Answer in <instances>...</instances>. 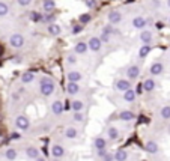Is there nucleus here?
<instances>
[{
  "label": "nucleus",
  "mask_w": 170,
  "mask_h": 161,
  "mask_svg": "<svg viewBox=\"0 0 170 161\" xmlns=\"http://www.w3.org/2000/svg\"><path fill=\"white\" fill-rule=\"evenodd\" d=\"M39 84H41V93H42L44 96H50L53 92H54V83L53 80H50V79H47V77H42L41 81H39Z\"/></svg>",
  "instance_id": "nucleus-1"
},
{
  "label": "nucleus",
  "mask_w": 170,
  "mask_h": 161,
  "mask_svg": "<svg viewBox=\"0 0 170 161\" xmlns=\"http://www.w3.org/2000/svg\"><path fill=\"white\" fill-rule=\"evenodd\" d=\"M9 44H11L12 47H15V48H20V47L24 45V36L20 35V33H14V35H11V38H9Z\"/></svg>",
  "instance_id": "nucleus-2"
},
{
  "label": "nucleus",
  "mask_w": 170,
  "mask_h": 161,
  "mask_svg": "<svg viewBox=\"0 0 170 161\" xmlns=\"http://www.w3.org/2000/svg\"><path fill=\"white\" fill-rule=\"evenodd\" d=\"M15 125H17V128H20V129H27L29 126H30V121H29V118L27 116H18L17 119H15Z\"/></svg>",
  "instance_id": "nucleus-3"
},
{
  "label": "nucleus",
  "mask_w": 170,
  "mask_h": 161,
  "mask_svg": "<svg viewBox=\"0 0 170 161\" xmlns=\"http://www.w3.org/2000/svg\"><path fill=\"white\" fill-rule=\"evenodd\" d=\"M87 45H89V50H92V51H99L101 50V45H102V42L99 38H96V36H93V38H90L89 42H87Z\"/></svg>",
  "instance_id": "nucleus-4"
},
{
  "label": "nucleus",
  "mask_w": 170,
  "mask_h": 161,
  "mask_svg": "<svg viewBox=\"0 0 170 161\" xmlns=\"http://www.w3.org/2000/svg\"><path fill=\"white\" fill-rule=\"evenodd\" d=\"M138 74H140V68H138L137 65H132V66H129L127 69L128 80H135V79L138 77Z\"/></svg>",
  "instance_id": "nucleus-5"
},
{
  "label": "nucleus",
  "mask_w": 170,
  "mask_h": 161,
  "mask_svg": "<svg viewBox=\"0 0 170 161\" xmlns=\"http://www.w3.org/2000/svg\"><path fill=\"white\" fill-rule=\"evenodd\" d=\"M131 86H132V84H131V80H128V79L127 80L122 79V80H119L118 83H116V89L121 90V92H127V90H129Z\"/></svg>",
  "instance_id": "nucleus-6"
},
{
  "label": "nucleus",
  "mask_w": 170,
  "mask_h": 161,
  "mask_svg": "<svg viewBox=\"0 0 170 161\" xmlns=\"http://www.w3.org/2000/svg\"><path fill=\"white\" fill-rule=\"evenodd\" d=\"M51 154H53L54 158L60 160V158L63 157V154H65V149H63V146H60V145H53V148H51Z\"/></svg>",
  "instance_id": "nucleus-7"
},
{
  "label": "nucleus",
  "mask_w": 170,
  "mask_h": 161,
  "mask_svg": "<svg viewBox=\"0 0 170 161\" xmlns=\"http://www.w3.org/2000/svg\"><path fill=\"white\" fill-rule=\"evenodd\" d=\"M121 20H122V14L119 11H112L108 14V21L112 24H118V23H121Z\"/></svg>",
  "instance_id": "nucleus-8"
},
{
  "label": "nucleus",
  "mask_w": 170,
  "mask_h": 161,
  "mask_svg": "<svg viewBox=\"0 0 170 161\" xmlns=\"http://www.w3.org/2000/svg\"><path fill=\"white\" fill-rule=\"evenodd\" d=\"M51 112H53V115H56V116L62 115V113H63V102H62V101H54V102L51 104Z\"/></svg>",
  "instance_id": "nucleus-9"
},
{
  "label": "nucleus",
  "mask_w": 170,
  "mask_h": 161,
  "mask_svg": "<svg viewBox=\"0 0 170 161\" xmlns=\"http://www.w3.org/2000/svg\"><path fill=\"white\" fill-rule=\"evenodd\" d=\"M163 69H164V66H163V63L161 62H155V63H152L151 65V74L152 75H160L161 72H163Z\"/></svg>",
  "instance_id": "nucleus-10"
},
{
  "label": "nucleus",
  "mask_w": 170,
  "mask_h": 161,
  "mask_svg": "<svg viewBox=\"0 0 170 161\" xmlns=\"http://www.w3.org/2000/svg\"><path fill=\"white\" fill-rule=\"evenodd\" d=\"M47 30H48V33L50 35H60V32H62V27L59 26V24H56V23H50L48 26H47Z\"/></svg>",
  "instance_id": "nucleus-11"
},
{
  "label": "nucleus",
  "mask_w": 170,
  "mask_h": 161,
  "mask_svg": "<svg viewBox=\"0 0 170 161\" xmlns=\"http://www.w3.org/2000/svg\"><path fill=\"white\" fill-rule=\"evenodd\" d=\"M142 87L145 89V92H152L157 87V83L152 80V79H148V80H145V83L142 84Z\"/></svg>",
  "instance_id": "nucleus-12"
},
{
  "label": "nucleus",
  "mask_w": 170,
  "mask_h": 161,
  "mask_svg": "<svg viewBox=\"0 0 170 161\" xmlns=\"http://www.w3.org/2000/svg\"><path fill=\"white\" fill-rule=\"evenodd\" d=\"M146 24H148V21H146L143 17H135V18L132 20V26H134L135 29H143Z\"/></svg>",
  "instance_id": "nucleus-13"
},
{
  "label": "nucleus",
  "mask_w": 170,
  "mask_h": 161,
  "mask_svg": "<svg viewBox=\"0 0 170 161\" xmlns=\"http://www.w3.org/2000/svg\"><path fill=\"white\" fill-rule=\"evenodd\" d=\"M78 90H80L78 83H72V81L68 83V86H66V92H68L69 95H75V93H78Z\"/></svg>",
  "instance_id": "nucleus-14"
},
{
  "label": "nucleus",
  "mask_w": 170,
  "mask_h": 161,
  "mask_svg": "<svg viewBox=\"0 0 170 161\" xmlns=\"http://www.w3.org/2000/svg\"><path fill=\"white\" fill-rule=\"evenodd\" d=\"M71 109L74 110V113H80V112L85 109V104H83V101H80V99H74V101L71 102Z\"/></svg>",
  "instance_id": "nucleus-15"
},
{
  "label": "nucleus",
  "mask_w": 170,
  "mask_h": 161,
  "mask_svg": "<svg viewBox=\"0 0 170 161\" xmlns=\"http://www.w3.org/2000/svg\"><path fill=\"white\" fill-rule=\"evenodd\" d=\"M145 149H146V152H149V154H157V152L160 151V148H158V145H157L155 142H148V143L145 145Z\"/></svg>",
  "instance_id": "nucleus-16"
},
{
  "label": "nucleus",
  "mask_w": 170,
  "mask_h": 161,
  "mask_svg": "<svg viewBox=\"0 0 170 161\" xmlns=\"http://www.w3.org/2000/svg\"><path fill=\"white\" fill-rule=\"evenodd\" d=\"M26 155L29 158H32V160H36V158H39V151L36 148H33V146H29L26 149Z\"/></svg>",
  "instance_id": "nucleus-17"
},
{
  "label": "nucleus",
  "mask_w": 170,
  "mask_h": 161,
  "mask_svg": "<svg viewBox=\"0 0 170 161\" xmlns=\"http://www.w3.org/2000/svg\"><path fill=\"white\" fill-rule=\"evenodd\" d=\"M119 119L124 122H129L134 119V113L132 112H129V110H124V112H121L119 113Z\"/></svg>",
  "instance_id": "nucleus-18"
},
{
  "label": "nucleus",
  "mask_w": 170,
  "mask_h": 161,
  "mask_svg": "<svg viewBox=\"0 0 170 161\" xmlns=\"http://www.w3.org/2000/svg\"><path fill=\"white\" fill-rule=\"evenodd\" d=\"M140 39L143 42V45H149L151 41H152V33H151L149 30H145V32L140 33Z\"/></svg>",
  "instance_id": "nucleus-19"
},
{
  "label": "nucleus",
  "mask_w": 170,
  "mask_h": 161,
  "mask_svg": "<svg viewBox=\"0 0 170 161\" xmlns=\"http://www.w3.org/2000/svg\"><path fill=\"white\" fill-rule=\"evenodd\" d=\"M87 50H89V45H87L86 42H78V44L74 47V51H75L77 54H85Z\"/></svg>",
  "instance_id": "nucleus-20"
},
{
  "label": "nucleus",
  "mask_w": 170,
  "mask_h": 161,
  "mask_svg": "<svg viewBox=\"0 0 170 161\" xmlns=\"http://www.w3.org/2000/svg\"><path fill=\"white\" fill-rule=\"evenodd\" d=\"M135 96H137V92L135 90H132V89H129L127 92H124V99L127 101V102H132V101H135Z\"/></svg>",
  "instance_id": "nucleus-21"
},
{
  "label": "nucleus",
  "mask_w": 170,
  "mask_h": 161,
  "mask_svg": "<svg viewBox=\"0 0 170 161\" xmlns=\"http://www.w3.org/2000/svg\"><path fill=\"white\" fill-rule=\"evenodd\" d=\"M93 143H95V148H96L98 151L105 149V146H107V142H105V139H102V137H96V139L93 140Z\"/></svg>",
  "instance_id": "nucleus-22"
},
{
  "label": "nucleus",
  "mask_w": 170,
  "mask_h": 161,
  "mask_svg": "<svg viewBox=\"0 0 170 161\" xmlns=\"http://www.w3.org/2000/svg\"><path fill=\"white\" fill-rule=\"evenodd\" d=\"M68 80L72 83H78L82 80V74L78 71H71V72H68Z\"/></svg>",
  "instance_id": "nucleus-23"
},
{
  "label": "nucleus",
  "mask_w": 170,
  "mask_h": 161,
  "mask_svg": "<svg viewBox=\"0 0 170 161\" xmlns=\"http://www.w3.org/2000/svg\"><path fill=\"white\" fill-rule=\"evenodd\" d=\"M128 160V152L124 149H119L115 154V161H127Z\"/></svg>",
  "instance_id": "nucleus-24"
},
{
  "label": "nucleus",
  "mask_w": 170,
  "mask_h": 161,
  "mask_svg": "<svg viewBox=\"0 0 170 161\" xmlns=\"http://www.w3.org/2000/svg\"><path fill=\"white\" fill-rule=\"evenodd\" d=\"M107 134H108V139H110V140H116V139L119 137V129L115 128V126H110L108 131H107Z\"/></svg>",
  "instance_id": "nucleus-25"
},
{
  "label": "nucleus",
  "mask_w": 170,
  "mask_h": 161,
  "mask_svg": "<svg viewBox=\"0 0 170 161\" xmlns=\"http://www.w3.org/2000/svg\"><path fill=\"white\" fill-rule=\"evenodd\" d=\"M65 136H66V139H75L77 137V129L72 128V126H69V128H66Z\"/></svg>",
  "instance_id": "nucleus-26"
},
{
  "label": "nucleus",
  "mask_w": 170,
  "mask_h": 161,
  "mask_svg": "<svg viewBox=\"0 0 170 161\" xmlns=\"http://www.w3.org/2000/svg\"><path fill=\"white\" fill-rule=\"evenodd\" d=\"M33 79H35L33 72H24V74L21 75V81H23V83H32Z\"/></svg>",
  "instance_id": "nucleus-27"
},
{
  "label": "nucleus",
  "mask_w": 170,
  "mask_h": 161,
  "mask_svg": "<svg viewBox=\"0 0 170 161\" xmlns=\"http://www.w3.org/2000/svg\"><path fill=\"white\" fill-rule=\"evenodd\" d=\"M54 8H56V2H54V0H45V2H44V9H45V11L50 12V11H53Z\"/></svg>",
  "instance_id": "nucleus-28"
},
{
  "label": "nucleus",
  "mask_w": 170,
  "mask_h": 161,
  "mask_svg": "<svg viewBox=\"0 0 170 161\" xmlns=\"http://www.w3.org/2000/svg\"><path fill=\"white\" fill-rule=\"evenodd\" d=\"M5 157H6L9 161L15 160V158H17V151H15V149H8L6 154H5Z\"/></svg>",
  "instance_id": "nucleus-29"
},
{
  "label": "nucleus",
  "mask_w": 170,
  "mask_h": 161,
  "mask_svg": "<svg viewBox=\"0 0 170 161\" xmlns=\"http://www.w3.org/2000/svg\"><path fill=\"white\" fill-rule=\"evenodd\" d=\"M149 51H151V47H149V45H143V47L140 48V51H138V56H140V57H146V56L149 54Z\"/></svg>",
  "instance_id": "nucleus-30"
},
{
  "label": "nucleus",
  "mask_w": 170,
  "mask_h": 161,
  "mask_svg": "<svg viewBox=\"0 0 170 161\" xmlns=\"http://www.w3.org/2000/svg\"><path fill=\"white\" fill-rule=\"evenodd\" d=\"M8 12H9V8H8V5H6L5 2H0V17H5V15H8Z\"/></svg>",
  "instance_id": "nucleus-31"
},
{
  "label": "nucleus",
  "mask_w": 170,
  "mask_h": 161,
  "mask_svg": "<svg viewBox=\"0 0 170 161\" xmlns=\"http://www.w3.org/2000/svg\"><path fill=\"white\" fill-rule=\"evenodd\" d=\"M161 116L164 119H170V106H166L161 109Z\"/></svg>",
  "instance_id": "nucleus-32"
},
{
  "label": "nucleus",
  "mask_w": 170,
  "mask_h": 161,
  "mask_svg": "<svg viewBox=\"0 0 170 161\" xmlns=\"http://www.w3.org/2000/svg\"><path fill=\"white\" fill-rule=\"evenodd\" d=\"M30 20L32 21H41L42 20V15L39 12H30Z\"/></svg>",
  "instance_id": "nucleus-33"
},
{
  "label": "nucleus",
  "mask_w": 170,
  "mask_h": 161,
  "mask_svg": "<svg viewBox=\"0 0 170 161\" xmlns=\"http://www.w3.org/2000/svg\"><path fill=\"white\" fill-rule=\"evenodd\" d=\"M89 21H90V15H89V14H83V15H80V23L86 24V23H89Z\"/></svg>",
  "instance_id": "nucleus-34"
},
{
  "label": "nucleus",
  "mask_w": 170,
  "mask_h": 161,
  "mask_svg": "<svg viewBox=\"0 0 170 161\" xmlns=\"http://www.w3.org/2000/svg\"><path fill=\"white\" fill-rule=\"evenodd\" d=\"M85 3L89 9H93V8L96 6V0H85Z\"/></svg>",
  "instance_id": "nucleus-35"
},
{
  "label": "nucleus",
  "mask_w": 170,
  "mask_h": 161,
  "mask_svg": "<svg viewBox=\"0 0 170 161\" xmlns=\"http://www.w3.org/2000/svg\"><path fill=\"white\" fill-rule=\"evenodd\" d=\"M74 121H75V122L85 121V116H83L82 113H74Z\"/></svg>",
  "instance_id": "nucleus-36"
},
{
  "label": "nucleus",
  "mask_w": 170,
  "mask_h": 161,
  "mask_svg": "<svg viewBox=\"0 0 170 161\" xmlns=\"http://www.w3.org/2000/svg\"><path fill=\"white\" fill-rule=\"evenodd\" d=\"M66 60H68V63H77V59H75V56H72V54H69L68 57H66Z\"/></svg>",
  "instance_id": "nucleus-37"
},
{
  "label": "nucleus",
  "mask_w": 170,
  "mask_h": 161,
  "mask_svg": "<svg viewBox=\"0 0 170 161\" xmlns=\"http://www.w3.org/2000/svg\"><path fill=\"white\" fill-rule=\"evenodd\" d=\"M17 2H18L20 6H29L32 3V0H17Z\"/></svg>",
  "instance_id": "nucleus-38"
},
{
  "label": "nucleus",
  "mask_w": 170,
  "mask_h": 161,
  "mask_svg": "<svg viewBox=\"0 0 170 161\" xmlns=\"http://www.w3.org/2000/svg\"><path fill=\"white\" fill-rule=\"evenodd\" d=\"M99 39H101V42H108V41H110V35H107V33H102Z\"/></svg>",
  "instance_id": "nucleus-39"
},
{
  "label": "nucleus",
  "mask_w": 170,
  "mask_h": 161,
  "mask_svg": "<svg viewBox=\"0 0 170 161\" xmlns=\"http://www.w3.org/2000/svg\"><path fill=\"white\" fill-rule=\"evenodd\" d=\"M102 161H115V155L107 154V155H104V157H102Z\"/></svg>",
  "instance_id": "nucleus-40"
},
{
  "label": "nucleus",
  "mask_w": 170,
  "mask_h": 161,
  "mask_svg": "<svg viewBox=\"0 0 170 161\" xmlns=\"http://www.w3.org/2000/svg\"><path fill=\"white\" fill-rule=\"evenodd\" d=\"M113 32V26H107V27H104V30H102V33H107V35H110Z\"/></svg>",
  "instance_id": "nucleus-41"
},
{
  "label": "nucleus",
  "mask_w": 170,
  "mask_h": 161,
  "mask_svg": "<svg viewBox=\"0 0 170 161\" xmlns=\"http://www.w3.org/2000/svg\"><path fill=\"white\" fill-rule=\"evenodd\" d=\"M152 6L154 8H160L161 6V2L160 0H152Z\"/></svg>",
  "instance_id": "nucleus-42"
},
{
  "label": "nucleus",
  "mask_w": 170,
  "mask_h": 161,
  "mask_svg": "<svg viewBox=\"0 0 170 161\" xmlns=\"http://www.w3.org/2000/svg\"><path fill=\"white\" fill-rule=\"evenodd\" d=\"M82 29H83V26H75L72 29V33H78V32H82Z\"/></svg>",
  "instance_id": "nucleus-43"
},
{
  "label": "nucleus",
  "mask_w": 170,
  "mask_h": 161,
  "mask_svg": "<svg viewBox=\"0 0 170 161\" xmlns=\"http://www.w3.org/2000/svg\"><path fill=\"white\" fill-rule=\"evenodd\" d=\"M5 142H6V137H5L3 134H0V146H2V145H3Z\"/></svg>",
  "instance_id": "nucleus-44"
},
{
  "label": "nucleus",
  "mask_w": 170,
  "mask_h": 161,
  "mask_svg": "<svg viewBox=\"0 0 170 161\" xmlns=\"http://www.w3.org/2000/svg\"><path fill=\"white\" fill-rule=\"evenodd\" d=\"M98 155H99V157H104V155H107V154H105V149H101V151H98Z\"/></svg>",
  "instance_id": "nucleus-45"
},
{
  "label": "nucleus",
  "mask_w": 170,
  "mask_h": 161,
  "mask_svg": "<svg viewBox=\"0 0 170 161\" xmlns=\"http://www.w3.org/2000/svg\"><path fill=\"white\" fill-rule=\"evenodd\" d=\"M11 139H20V134H18V132H12Z\"/></svg>",
  "instance_id": "nucleus-46"
},
{
  "label": "nucleus",
  "mask_w": 170,
  "mask_h": 161,
  "mask_svg": "<svg viewBox=\"0 0 170 161\" xmlns=\"http://www.w3.org/2000/svg\"><path fill=\"white\" fill-rule=\"evenodd\" d=\"M45 20H47V21H53V20H54V17H53V15H47V18H45Z\"/></svg>",
  "instance_id": "nucleus-47"
},
{
  "label": "nucleus",
  "mask_w": 170,
  "mask_h": 161,
  "mask_svg": "<svg viewBox=\"0 0 170 161\" xmlns=\"http://www.w3.org/2000/svg\"><path fill=\"white\" fill-rule=\"evenodd\" d=\"M12 99H14V101H18V99H20V98H18V95H17V93H15V95H12Z\"/></svg>",
  "instance_id": "nucleus-48"
},
{
  "label": "nucleus",
  "mask_w": 170,
  "mask_h": 161,
  "mask_svg": "<svg viewBox=\"0 0 170 161\" xmlns=\"http://www.w3.org/2000/svg\"><path fill=\"white\" fill-rule=\"evenodd\" d=\"M36 161H45V160H44V158H41V157H39V158H36Z\"/></svg>",
  "instance_id": "nucleus-49"
},
{
  "label": "nucleus",
  "mask_w": 170,
  "mask_h": 161,
  "mask_svg": "<svg viewBox=\"0 0 170 161\" xmlns=\"http://www.w3.org/2000/svg\"><path fill=\"white\" fill-rule=\"evenodd\" d=\"M167 6H169V8H170V0H167Z\"/></svg>",
  "instance_id": "nucleus-50"
},
{
  "label": "nucleus",
  "mask_w": 170,
  "mask_h": 161,
  "mask_svg": "<svg viewBox=\"0 0 170 161\" xmlns=\"http://www.w3.org/2000/svg\"><path fill=\"white\" fill-rule=\"evenodd\" d=\"M169 23H170V17H169Z\"/></svg>",
  "instance_id": "nucleus-51"
}]
</instances>
